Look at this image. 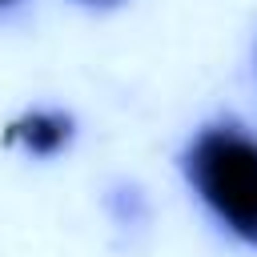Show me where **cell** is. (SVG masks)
<instances>
[{
	"mask_svg": "<svg viewBox=\"0 0 257 257\" xmlns=\"http://www.w3.org/2000/svg\"><path fill=\"white\" fill-rule=\"evenodd\" d=\"M177 173L201 217L237 249L257 253V128L233 112L197 120L177 149Z\"/></svg>",
	"mask_w": 257,
	"mask_h": 257,
	"instance_id": "6da1fadb",
	"label": "cell"
},
{
	"mask_svg": "<svg viewBox=\"0 0 257 257\" xmlns=\"http://www.w3.org/2000/svg\"><path fill=\"white\" fill-rule=\"evenodd\" d=\"M24 0H0V16H8V12H16Z\"/></svg>",
	"mask_w": 257,
	"mask_h": 257,
	"instance_id": "277c9868",
	"label": "cell"
},
{
	"mask_svg": "<svg viewBox=\"0 0 257 257\" xmlns=\"http://www.w3.org/2000/svg\"><path fill=\"white\" fill-rule=\"evenodd\" d=\"M253 68H257V48H253Z\"/></svg>",
	"mask_w": 257,
	"mask_h": 257,
	"instance_id": "5b68a950",
	"label": "cell"
},
{
	"mask_svg": "<svg viewBox=\"0 0 257 257\" xmlns=\"http://www.w3.org/2000/svg\"><path fill=\"white\" fill-rule=\"evenodd\" d=\"M76 137H80L76 112L64 104H28L4 128V145L28 161H56L76 145Z\"/></svg>",
	"mask_w": 257,
	"mask_h": 257,
	"instance_id": "7a4b0ae2",
	"label": "cell"
},
{
	"mask_svg": "<svg viewBox=\"0 0 257 257\" xmlns=\"http://www.w3.org/2000/svg\"><path fill=\"white\" fill-rule=\"evenodd\" d=\"M76 4H84V8H92V12H108V8H120L124 0H76Z\"/></svg>",
	"mask_w": 257,
	"mask_h": 257,
	"instance_id": "3957f363",
	"label": "cell"
}]
</instances>
